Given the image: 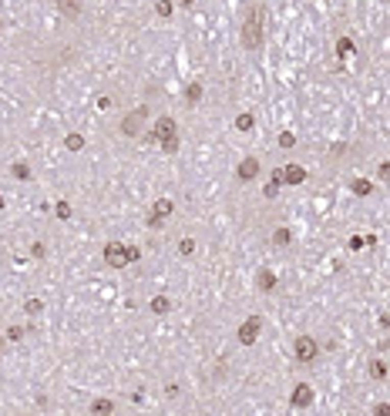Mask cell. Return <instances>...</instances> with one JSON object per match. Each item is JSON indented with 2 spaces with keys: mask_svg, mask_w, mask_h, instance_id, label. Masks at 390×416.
<instances>
[{
  "mask_svg": "<svg viewBox=\"0 0 390 416\" xmlns=\"http://www.w3.org/2000/svg\"><path fill=\"white\" fill-rule=\"evenodd\" d=\"M152 309H155V312H165V309H168V299H162V296L152 299Z\"/></svg>",
  "mask_w": 390,
  "mask_h": 416,
  "instance_id": "obj_17",
  "label": "cell"
},
{
  "mask_svg": "<svg viewBox=\"0 0 390 416\" xmlns=\"http://www.w3.org/2000/svg\"><path fill=\"white\" fill-rule=\"evenodd\" d=\"M155 10H158L162 17H168V14H172V4H168V0H158V4H155Z\"/></svg>",
  "mask_w": 390,
  "mask_h": 416,
  "instance_id": "obj_15",
  "label": "cell"
},
{
  "mask_svg": "<svg viewBox=\"0 0 390 416\" xmlns=\"http://www.w3.org/2000/svg\"><path fill=\"white\" fill-rule=\"evenodd\" d=\"M155 135L162 138V148H165V151H175V148H179V135H175V121L162 118V121H158V128H155Z\"/></svg>",
  "mask_w": 390,
  "mask_h": 416,
  "instance_id": "obj_2",
  "label": "cell"
},
{
  "mask_svg": "<svg viewBox=\"0 0 390 416\" xmlns=\"http://www.w3.org/2000/svg\"><path fill=\"white\" fill-rule=\"evenodd\" d=\"M179 252H182V255H192V252H195V242H192V239H182Z\"/></svg>",
  "mask_w": 390,
  "mask_h": 416,
  "instance_id": "obj_12",
  "label": "cell"
},
{
  "mask_svg": "<svg viewBox=\"0 0 390 416\" xmlns=\"http://www.w3.org/2000/svg\"><path fill=\"white\" fill-rule=\"evenodd\" d=\"M81 144H84L81 135H71V138H67V148H71V151H81Z\"/></svg>",
  "mask_w": 390,
  "mask_h": 416,
  "instance_id": "obj_11",
  "label": "cell"
},
{
  "mask_svg": "<svg viewBox=\"0 0 390 416\" xmlns=\"http://www.w3.org/2000/svg\"><path fill=\"white\" fill-rule=\"evenodd\" d=\"M199 94H202V88L195 84V88H188V101H199Z\"/></svg>",
  "mask_w": 390,
  "mask_h": 416,
  "instance_id": "obj_18",
  "label": "cell"
},
{
  "mask_svg": "<svg viewBox=\"0 0 390 416\" xmlns=\"http://www.w3.org/2000/svg\"><path fill=\"white\" fill-rule=\"evenodd\" d=\"M41 309H44V305L37 302V299H27V302H24V312H31V316H34V312H41Z\"/></svg>",
  "mask_w": 390,
  "mask_h": 416,
  "instance_id": "obj_14",
  "label": "cell"
},
{
  "mask_svg": "<svg viewBox=\"0 0 390 416\" xmlns=\"http://www.w3.org/2000/svg\"><path fill=\"white\" fill-rule=\"evenodd\" d=\"M296 356H300L303 362H313V356H316V343H313L309 336L296 339Z\"/></svg>",
  "mask_w": 390,
  "mask_h": 416,
  "instance_id": "obj_3",
  "label": "cell"
},
{
  "mask_svg": "<svg viewBox=\"0 0 390 416\" xmlns=\"http://www.w3.org/2000/svg\"><path fill=\"white\" fill-rule=\"evenodd\" d=\"M259 326H262L259 319L242 322V329H239V339H242V343H256V336H259Z\"/></svg>",
  "mask_w": 390,
  "mask_h": 416,
  "instance_id": "obj_4",
  "label": "cell"
},
{
  "mask_svg": "<svg viewBox=\"0 0 390 416\" xmlns=\"http://www.w3.org/2000/svg\"><path fill=\"white\" fill-rule=\"evenodd\" d=\"M185 4H192V0H185Z\"/></svg>",
  "mask_w": 390,
  "mask_h": 416,
  "instance_id": "obj_19",
  "label": "cell"
},
{
  "mask_svg": "<svg viewBox=\"0 0 390 416\" xmlns=\"http://www.w3.org/2000/svg\"><path fill=\"white\" fill-rule=\"evenodd\" d=\"M242 40H246V47H259L262 44V10H252L249 14V20L242 27Z\"/></svg>",
  "mask_w": 390,
  "mask_h": 416,
  "instance_id": "obj_1",
  "label": "cell"
},
{
  "mask_svg": "<svg viewBox=\"0 0 390 416\" xmlns=\"http://www.w3.org/2000/svg\"><path fill=\"white\" fill-rule=\"evenodd\" d=\"M273 285H276V282H273V272H259V289H266V292H269Z\"/></svg>",
  "mask_w": 390,
  "mask_h": 416,
  "instance_id": "obj_9",
  "label": "cell"
},
{
  "mask_svg": "<svg viewBox=\"0 0 390 416\" xmlns=\"http://www.w3.org/2000/svg\"><path fill=\"white\" fill-rule=\"evenodd\" d=\"M236 128H252V114H239V121H236Z\"/></svg>",
  "mask_w": 390,
  "mask_h": 416,
  "instance_id": "obj_16",
  "label": "cell"
},
{
  "mask_svg": "<svg viewBox=\"0 0 390 416\" xmlns=\"http://www.w3.org/2000/svg\"><path fill=\"white\" fill-rule=\"evenodd\" d=\"M105 255H108V262H111V265H125V262H128V248H125V245H108Z\"/></svg>",
  "mask_w": 390,
  "mask_h": 416,
  "instance_id": "obj_5",
  "label": "cell"
},
{
  "mask_svg": "<svg viewBox=\"0 0 390 416\" xmlns=\"http://www.w3.org/2000/svg\"><path fill=\"white\" fill-rule=\"evenodd\" d=\"M309 400H313V393H309V386H296V393H292V406H306Z\"/></svg>",
  "mask_w": 390,
  "mask_h": 416,
  "instance_id": "obj_8",
  "label": "cell"
},
{
  "mask_svg": "<svg viewBox=\"0 0 390 416\" xmlns=\"http://www.w3.org/2000/svg\"><path fill=\"white\" fill-rule=\"evenodd\" d=\"M91 409H94V413H111L114 406H111V403H108V400H98V403H94V406H91Z\"/></svg>",
  "mask_w": 390,
  "mask_h": 416,
  "instance_id": "obj_13",
  "label": "cell"
},
{
  "mask_svg": "<svg viewBox=\"0 0 390 416\" xmlns=\"http://www.w3.org/2000/svg\"><path fill=\"white\" fill-rule=\"evenodd\" d=\"M279 178H283V181H289V185H300L303 178H306V171H303L300 165H289V168L279 171Z\"/></svg>",
  "mask_w": 390,
  "mask_h": 416,
  "instance_id": "obj_7",
  "label": "cell"
},
{
  "mask_svg": "<svg viewBox=\"0 0 390 416\" xmlns=\"http://www.w3.org/2000/svg\"><path fill=\"white\" fill-rule=\"evenodd\" d=\"M256 175H259V161H256V158H246L242 165H239V178H242V181H252Z\"/></svg>",
  "mask_w": 390,
  "mask_h": 416,
  "instance_id": "obj_6",
  "label": "cell"
},
{
  "mask_svg": "<svg viewBox=\"0 0 390 416\" xmlns=\"http://www.w3.org/2000/svg\"><path fill=\"white\" fill-rule=\"evenodd\" d=\"M14 178L27 181V178H31V168H27V165H14Z\"/></svg>",
  "mask_w": 390,
  "mask_h": 416,
  "instance_id": "obj_10",
  "label": "cell"
}]
</instances>
